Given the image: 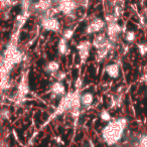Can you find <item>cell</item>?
Returning <instances> with one entry per match:
<instances>
[{
  "mask_svg": "<svg viewBox=\"0 0 147 147\" xmlns=\"http://www.w3.org/2000/svg\"><path fill=\"white\" fill-rule=\"evenodd\" d=\"M127 119L118 118L111 121L105 126L102 131V138L109 146L118 143L124 135V131L127 128Z\"/></svg>",
  "mask_w": 147,
  "mask_h": 147,
  "instance_id": "1",
  "label": "cell"
},
{
  "mask_svg": "<svg viewBox=\"0 0 147 147\" xmlns=\"http://www.w3.org/2000/svg\"><path fill=\"white\" fill-rule=\"evenodd\" d=\"M59 11L63 12L67 16H75V13H76L77 9V3L76 1L74 0H63L61 2V4L57 6Z\"/></svg>",
  "mask_w": 147,
  "mask_h": 147,
  "instance_id": "2",
  "label": "cell"
},
{
  "mask_svg": "<svg viewBox=\"0 0 147 147\" xmlns=\"http://www.w3.org/2000/svg\"><path fill=\"white\" fill-rule=\"evenodd\" d=\"M106 22L103 20L102 18H95L88 24L86 28V32L88 34H95V33H99L104 29Z\"/></svg>",
  "mask_w": 147,
  "mask_h": 147,
  "instance_id": "3",
  "label": "cell"
},
{
  "mask_svg": "<svg viewBox=\"0 0 147 147\" xmlns=\"http://www.w3.org/2000/svg\"><path fill=\"white\" fill-rule=\"evenodd\" d=\"M41 25L47 31H53L57 32L59 30V22L55 17H42L41 19Z\"/></svg>",
  "mask_w": 147,
  "mask_h": 147,
  "instance_id": "4",
  "label": "cell"
},
{
  "mask_svg": "<svg viewBox=\"0 0 147 147\" xmlns=\"http://www.w3.org/2000/svg\"><path fill=\"white\" fill-rule=\"evenodd\" d=\"M111 45V40L109 39V36L106 33H98L95 35L93 39V47H96L97 49H103Z\"/></svg>",
  "mask_w": 147,
  "mask_h": 147,
  "instance_id": "5",
  "label": "cell"
},
{
  "mask_svg": "<svg viewBox=\"0 0 147 147\" xmlns=\"http://www.w3.org/2000/svg\"><path fill=\"white\" fill-rule=\"evenodd\" d=\"M92 45H93L92 43L88 40H83L78 45L77 49H78L80 59H82L83 61H85L89 57V55H90V49Z\"/></svg>",
  "mask_w": 147,
  "mask_h": 147,
  "instance_id": "6",
  "label": "cell"
},
{
  "mask_svg": "<svg viewBox=\"0 0 147 147\" xmlns=\"http://www.w3.org/2000/svg\"><path fill=\"white\" fill-rule=\"evenodd\" d=\"M121 30H122V28L117 22L107 23V35L109 36L110 40L116 39L117 36L120 34Z\"/></svg>",
  "mask_w": 147,
  "mask_h": 147,
  "instance_id": "7",
  "label": "cell"
},
{
  "mask_svg": "<svg viewBox=\"0 0 147 147\" xmlns=\"http://www.w3.org/2000/svg\"><path fill=\"white\" fill-rule=\"evenodd\" d=\"M106 73L110 78L117 79L120 76V67L117 63H110L106 67Z\"/></svg>",
  "mask_w": 147,
  "mask_h": 147,
  "instance_id": "8",
  "label": "cell"
},
{
  "mask_svg": "<svg viewBox=\"0 0 147 147\" xmlns=\"http://www.w3.org/2000/svg\"><path fill=\"white\" fill-rule=\"evenodd\" d=\"M51 91L55 96H63V95H65V85L61 82L55 81V82L51 85Z\"/></svg>",
  "mask_w": 147,
  "mask_h": 147,
  "instance_id": "9",
  "label": "cell"
},
{
  "mask_svg": "<svg viewBox=\"0 0 147 147\" xmlns=\"http://www.w3.org/2000/svg\"><path fill=\"white\" fill-rule=\"evenodd\" d=\"M94 102V96L92 93H85L80 97V105L84 108H89Z\"/></svg>",
  "mask_w": 147,
  "mask_h": 147,
  "instance_id": "10",
  "label": "cell"
},
{
  "mask_svg": "<svg viewBox=\"0 0 147 147\" xmlns=\"http://www.w3.org/2000/svg\"><path fill=\"white\" fill-rule=\"evenodd\" d=\"M45 69L47 74L55 75V74H57L59 71V63L55 61H51L45 65Z\"/></svg>",
  "mask_w": 147,
  "mask_h": 147,
  "instance_id": "11",
  "label": "cell"
},
{
  "mask_svg": "<svg viewBox=\"0 0 147 147\" xmlns=\"http://www.w3.org/2000/svg\"><path fill=\"white\" fill-rule=\"evenodd\" d=\"M57 51L61 55H67L69 53V45H67V40L61 37L59 39V43H57Z\"/></svg>",
  "mask_w": 147,
  "mask_h": 147,
  "instance_id": "12",
  "label": "cell"
},
{
  "mask_svg": "<svg viewBox=\"0 0 147 147\" xmlns=\"http://www.w3.org/2000/svg\"><path fill=\"white\" fill-rule=\"evenodd\" d=\"M110 47H111V45H108V47H103V49H98V51H97V55H96L97 61L101 63L102 61H104L105 57H106L107 55H108V51H109V49H110Z\"/></svg>",
  "mask_w": 147,
  "mask_h": 147,
  "instance_id": "13",
  "label": "cell"
},
{
  "mask_svg": "<svg viewBox=\"0 0 147 147\" xmlns=\"http://www.w3.org/2000/svg\"><path fill=\"white\" fill-rule=\"evenodd\" d=\"M100 119L103 121V122H106V123H109L112 121L111 114L109 113L108 110H105V109H103V110L100 112Z\"/></svg>",
  "mask_w": 147,
  "mask_h": 147,
  "instance_id": "14",
  "label": "cell"
},
{
  "mask_svg": "<svg viewBox=\"0 0 147 147\" xmlns=\"http://www.w3.org/2000/svg\"><path fill=\"white\" fill-rule=\"evenodd\" d=\"M125 39H126V41H128V42H134L135 39H136V34H135V32L132 30L127 31L126 34H125Z\"/></svg>",
  "mask_w": 147,
  "mask_h": 147,
  "instance_id": "15",
  "label": "cell"
},
{
  "mask_svg": "<svg viewBox=\"0 0 147 147\" xmlns=\"http://www.w3.org/2000/svg\"><path fill=\"white\" fill-rule=\"evenodd\" d=\"M74 36V30L71 28H67L63 30V38L67 39V40H69L71 37Z\"/></svg>",
  "mask_w": 147,
  "mask_h": 147,
  "instance_id": "16",
  "label": "cell"
},
{
  "mask_svg": "<svg viewBox=\"0 0 147 147\" xmlns=\"http://www.w3.org/2000/svg\"><path fill=\"white\" fill-rule=\"evenodd\" d=\"M138 51L141 55H147V43H140V45H138Z\"/></svg>",
  "mask_w": 147,
  "mask_h": 147,
  "instance_id": "17",
  "label": "cell"
},
{
  "mask_svg": "<svg viewBox=\"0 0 147 147\" xmlns=\"http://www.w3.org/2000/svg\"><path fill=\"white\" fill-rule=\"evenodd\" d=\"M55 80H57V82H63L65 78V73L59 71L57 74H55Z\"/></svg>",
  "mask_w": 147,
  "mask_h": 147,
  "instance_id": "18",
  "label": "cell"
},
{
  "mask_svg": "<svg viewBox=\"0 0 147 147\" xmlns=\"http://www.w3.org/2000/svg\"><path fill=\"white\" fill-rule=\"evenodd\" d=\"M9 116H10V111L8 109H2V111H1V117L3 119H8Z\"/></svg>",
  "mask_w": 147,
  "mask_h": 147,
  "instance_id": "19",
  "label": "cell"
},
{
  "mask_svg": "<svg viewBox=\"0 0 147 147\" xmlns=\"http://www.w3.org/2000/svg\"><path fill=\"white\" fill-rule=\"evenodd\" d=\"M117 1H119V2H123L124 0H117Z\"/></svg>",
  "mask_w": 147,
  "mask_h": 147,
  "instance_id": "20",
  "label": "cell"
}]
</instances>
